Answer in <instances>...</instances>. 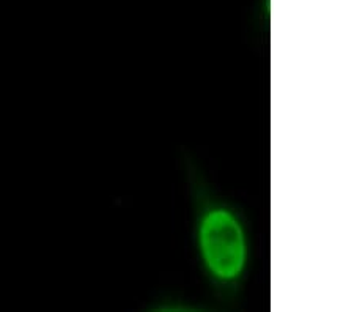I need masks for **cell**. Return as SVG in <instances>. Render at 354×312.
<instances>
[{"instance_id": "obj_1", "label": "cell", "mask_w": 354, "mask_h": 312, "mask_svg": "<svg viewBox=\"0 0 354 312\" xmlns=\"http://www.w3.org/2000/svg\"><path fill=\"white\" fill-rule=\"evenodd\" d=\"M202 249L205 260L216 276L235 277L244 264V240L235 218L224 210H214L203 219Z\"/></svg>"}]
</instances>
